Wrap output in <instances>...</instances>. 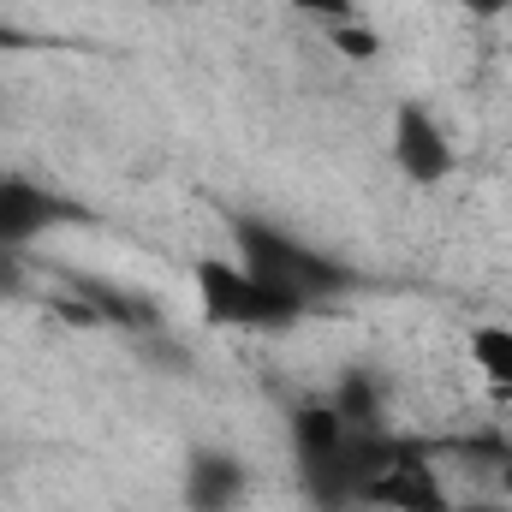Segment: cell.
Returning a JSON list of instances; mask_svg holds the SVG:
<instances>
[{
	"label": "cell",
	"mask_w": 512,
	"mask_h": 512,
	"mask_svg": "<svg viewBox=\"0 0 512 512\" xmlns=\"http://www.w3.org/2000/svg\"><path fill=\"white\" fill-rule=\"evenodd\" d=\"M239 262L251 268L274 298H286L292 310L328 304L334 292L352 286V274H346L340 262H328L322 251H310V245H298L292 233H274V227H262V221H245V227H239Z\"/></svg>",
	"instance_id": "1"
},
{
	"label": "cell",
	"mask_w": 512,
	"mask_h": 512,
	"mask_svg": "<svg viewBox=\"0 0 512 512\" xmlns=\"http://www.w3.org/2000/svg\"><path fill=\"white\" fill-rule=\"evenodd\" d=\"M197 298H203V316L221 322V328H286L298 316L286 298H274L256 280L245 262H227V256L197 262Z\"/></svg>",
	"instance_id": "2"
},
{
	"label": "cell",
	"mask_w": 512,
	"mask_h": 512,
	"mask_svg": "<svg viewBox=\"0 0 512 512\" xmlns=\"http://www.w3.org/2000/svg\"><path fill=\"white\" fill-rule=\"evenodd\" d=\"M370 507H387V512H453V495L435 471L429 453H405V447H387L376 459V471L364 477V495Z\"/></svg>",
	"instance_id": "3"
},
{
	"label": "cell",
	"mask_w": 512,
	"mask_h": 512,
	"mask_svg": "<svg viewBox=\"0 0 512 512\" xmlns=\"http://www.w3.org/2000/svg\"><path fill=\"white\" fill-rule=\"evenodd\" d=\"M78 209L18 173H0V251H18V245H36L42 233H54L60 221H72Z\"/></svg>",
	"instance_id": "4"
},
{
	"label": "cell",
	"mask_w": 512,
	"mask_h": 512,
	"mask_svg": "<svg viewBox=\"0 0 512 512\" xmlns=\"http://www.w3.org/2000/svg\"><path fill=\"white\" fill-rule=\"evenodd\" d=\"M393 161H399V173L411 185H441L453 173V143H447V131L435 126L429 108L405 102L393 114Z\"/></svg>",
	"instance_id": "5"
},
{
	"label": "cell",
	"mask_w": 512,
	"mask_h": 512,
	"mask_svg": "<svg viewBox=\"0 0 512 512\" xmlns=\"http://www.w3.org/2000/svg\"><path fill=\"white\" fill-rule=\"evenodd\" d=\"M185 501H191V512H233L245 501V465L227 453H191Z\"/></svg>",
	"instance_id": "6"
},
{
	"label": "cell",
	"mask_w": 512,
	"mask_h": 512,
	"mask_svg": "<svg viewBox=\"0 0 512 512\" xmlns=\"http://www.w3.org/2000/svg\"><path fill=\"white\" fill-rule=\"evenodd\" d=\"M471 364H477L495 387L512 393V328H477V334H471Z\"/></svg>",
	"instance_id": "7"
},
{
	"label": "cell",
	"mask_w": 512,
	"mask_h": 512,
	"mask_svg": "<svg viewBox=\"0 0 512 512\" xmlns=\"http://www.w3.org/2000/svg\"><path fill=\"white\" fill-rule=\"evenodd\" d=\"M334 48L352 54V60H370V54H376V36L358 30V24H334Z\"/></svg>",
	"instance_id": "8"
},
{
	"label": "cell",
	"mask_w": 512,
	"mask_h": 512,
	"mask_svg": "<svg viewBox=\"0 0 512 512\" xmlns=\"http://www.w3.org/2000/svg\"><path fill=\"white\" fill-rule=\"evenodd\" d=\"M292 6H298V12H316V18H334V24L352 12V0H292Z\"/></svg>",
	"instance_id": "9"
},
{
	"label": "cell",
	"mask_w": 512,
	"mask_h": 512,
	"mask_svg": "<svg viewBox=\"0 0 512 512\" xmlns=\"http://www.w3.org/2000/svg\"><path fill=\"white\" fill-rule=\"evenodd\" d=\"M453 6H465V12H477V18H495L507 0H453Z\"/></svg>",
	"instance_id": "10"
},
{
	"label": "cell",
	"mask_w": 512,
	"mask_h": 512,
	"mask_svg": "<svg viewBox=\"0 0 512 512\" xmlns=\"http://www.w3.org/2000/svg\"><path fill=\"white\" fill-rule=\"evenodd\" d=\"M6 48H24V30H12V24L0 18V54H6Z\"/></svg>",
	"instance_id": "11"
},
{
	"label": "cell",
	"mask_w": 512,
	"mask_h": 512,
	"mask_svg": "<svg viewBox=\"0 0 512 512\" xmlns=\"http://www.w3.org/2000/svg\"><path fill=\"white\" fill-rule=\"evenodd\" d=\"M453 512H501V507H495V501H483V507H459V501H453Z\"/></svg>",
	"instance_id": "12"
},
{
	"label": "cell",
	"mask_w": 512,
	"mask_h": 512,
	"mask_svg": "<svg viewBox=\"0 0 512 512\" xmlns=\"http://www.w3.org/2000/svg\"><path fill=\"white\" fill-rule=\"evenodd\" d=\"M501 483H507V501H512V459L501 465Z\"/></svg>",
	"instance_id": "13"
}]
</instances>
